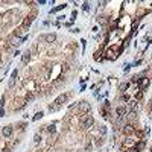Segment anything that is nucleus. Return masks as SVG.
<instances>
[{
    "label": "nucleus",
    "mask_w": 152,
    "mask_h": 152,
    "mask_svg": "<svg viewBox=\"0 0 152 152\" xmlns=\"http://www.w3.org/2000/svg\"><path fill=\"white\" fill-rule=\"evenodd\" d=\"M67 99H69V96H67V94H61L58 99L53 102V105H50V108H49V110H50V111H56V110H59L61 104H62V102H66Z\"/></svg>",
    "instance_id": "obj_1"
},
{
    "label": "nucleus",
    "mask_w": 152,
    "mask_h": 152,
    "mask_svg": "<svg viewBox=\"0 0 152 152\" xmlns=\"http://www.w3.org/2000/svg\"><path fill=\"white\" fill-rule=\"evenodd\" d=\"M93 123H94V119L91 116H87L81 122V126H82V128H85V129H88V128H91V126H93Z\"/></svg>",
    "instance_id": "obj_2"
},
{
    "label": "nucleus",
    "mask_w": 152,
    "mask_h": 152,
    "mask_svg": "<svg viewBox=\"0 0 152 152\" xmlns=\"http://www.w3.org/2000/svg\"><path fill=\"white\" fill-rule=\"evenodd\" d=\"M17 76H18V71L14 70L12 71V75H11V79H9V82H8V87H9V88L14 87V84H15V81H17Z\"/></svg>",
    "instance_id": "obj_3"
},
{
    "label": "nucleus",
    "mask_w": 152,
    "mask_h": 152,
    "mask_svg": "<svg viewBox=\"0 0 152 152\" xmlns=\"http://www.w3.org/2000/svg\"><path fill=\"white\" fill-rule=\"evenodd\" d=\"M2 135H3V137H6V139H8V137H11V135H12V126H5V128L2 129Z\"/></svg>",
    "instance_id": "obj_4"
},
{
    "label": "nucleus",
    "mask_w": 152,
    "mask_h": 152,
    "mask_svg": "<svg viewBox=\"0 0 152 152\" xmlns=\"http://www.w3.org/2000/svg\"><path fill=\"white\" fill-rule=\"evenodd\" d=\"M139 87L140 88H146L148 85H149V78H141V79H139Z\"/></svg>",
    "instance_id": "obj_5"
},
{
    "label": "nucleus",
    "mask_w": 152,
    "mask_h": 152,
    "mask_svg": "<svg viewBox=\"0 0 152 152\" xmlns=\"http://www.w3.org/2000/svg\"><path fill=\"white\" fill-rule=\"evenodd\" d=\"M43 40L47 41V43H53L56 40V35L55 34H47V35H43Z\"/></svg>",
    "instance_id": "obj_6"
},
{
    "label": "nucleus",
    "mask_w": 152,
    "mask_h": 152,
    "mask_svg": "<svg viewBox=\"0 0 152 152\" xmlns=\"http://www.w3.org/2000/svg\"><path fill=\"white\" fill-rule=\"evenodd\" d=\"M116 113H117V116H126L128 114V108L126 106H119L116 110Z\"/></svg>",
    "instance_id": "obj_7"
},
{
    "label": "nucleus",
    "mask_w": 152,
    "mask_h": 152,
    "mask_svg": "<svg viewBox=\"0 0 152 152\" xmlns=\"http://www.w3.org/2000/svg\"><path fill=\"white\" fill-rule=\"evenodd\" d=\"M34 20H35V15H29V17H27V18L24 20L23 26H24V27H29V26H31V23H32Z\"/></svg>",
    "instance_id": "obj_8"
},
{
    "label": "nucleus",
    "mask_w": 152,
    "mask_h": 152,
    "mask_svg": "<svg viewBox=\"0 0 152 152\" xmlns=\"http://www.w3.org/2000/svg\"><path fill=\"white\" fill-rule=\"evenodd\" d=\"M79 110H81L82 113H87V111H90V105L87 102H81L79 104Z\"/></svg>",
    "instance_id": "obj_9"
},
{
    "label": "nucleus",
    "mask_w": 152,
    "mask_h": 152,
    "mask_svg": "<svg viewBox=\"0 0 152 152\" xmlns=\"http://www.w3.org/2000/svg\"><path fill=\"white\" fill-rule=\"evenodd\" d=\"M125 120H126V116H117L116 125H123L125 126Z\"/></svg>",
    "instance_id": "obj_10"
},
{
    "label": "nucleus",
    "mask_w": 152,
    "mask_h": 152,
    "mask_svg": "<svg viewBox=\"0 0 152 152\" xmlns=\"http://www.w3.org/2000/svg\"><path fill=\"white\" fill-rule=\"evenodd\" d=\"M123 132H125V134H132V132H134L132 125H125V126H123Z\"/></svg>",
    "instance_id": "obj_11"
},
{
    "label": "nucleus",
    "mask_w": 152,
    "mask_h": 152,
    "mask_svg": "<svg viewBox=\"0 0 152 152\" xmlns=\"http://www.w3.org/2000/svg\"><path fill=\"white\" fill-rule=\"evenodd\" d=\"M129 106H131L132 113H135V110L139 108V105H137V100H131V102H129Z\"/></svg>",
    "instance_id": "obj_12"
},
{
    "label": "nucleus",
    "mask_w": 152,
    "mask_h": 152,
    "mask_svg": "<svg viewBox=\"0 0 152 152\" xmlns=\"http://www.w3.org/2000/svg\"><path fill=\"white\" fill-rule=\"evenodd\" d=\"M29 59H31V52L27 50V52H24V53H23V62L26 64V62H27Z\"/></svg>",
    "instance_id": "obj_13"
},
{
    "label": "nucleus",
    "mask_w": 152,
    "mask_h": 152,
    "mask_svg": "<svg viewBox=\"0 0 152 152\" xmlns=\"http://www.w3.org/2000/svg\"><path fill=\"white\" fill-rule=\"evenodd\" d=\"M66 6H67L66 3H64V5H59V6H56V8H55V9H53V11H52V12H55V11H59V9H64Z\"/></svg>",
    "instance_id": "obj_14"
},
{
    "label": "nucleus",
    "mask_w": 152,
    "mask_h": 152,
    "mask_svg": "<svg viewBox=\"0 0 152 152\" xmlns=\"http://www.w3.org/2000/svg\"><path fill=\"white\" fill-rule=\"evenodd\" d=\"M144 148V141H140L139 144H137V151H140V149H143Z\"/></svg>",
    "instance_id": "obj_15"
},
{
    "label": "nucleus",
    "mask_w": 152,
    "mask_h": 152,
    "mask_svg": "<svg viewBox=\"0 0 152 152\" xmlns=\"http://www.w3.org/2000/svg\"><path fill=\"white\" fill-rule=\"evenodd\" d=\"M141 97H143V93H141V91H139V93L135 94V100H140Z\"/></svg>",
    "instance_id": "obj_16"
},
{
    "label": "nucleus",
    "mask_w": 152,
    "mask_h": 152,
    "mask_svg": "<svg viewBox=\"0 0 152 152\" xmlns=\"http://www.w3.org/2000/svg\"><path fill=\"white\" fill-rule=\"evenodd\" d=\"M40 140H41V135H40V134H35V137H34V141H35V143H38Z\"/></svg>",
    "instance_id": "obj_17"
},
{
    "label": "nucleus",
    "mask_w": 152,
    "mask_h": 152,
    "mask_svg": "<svg viewBox=\"0 0 152 152\" xmlns=\"http://www.w3.org/2000/svg\"><path fill=\"white\" fill-rule=\"evenodd\" d=\"M82 9H84V11H88V9H90V3H84Z\"/></svg>",
    "instance_id": "obj_18"
},
{
    "label": "nucleus",
    "mask_w": 152,
    "mask_h": 152,
    "mask_svg": "<svg viewBox=\"0 0 152 152\" xmlns=\"http://www.w3.org/2000/svg\"><path fill=\"white\" fill-rule=\"evenodd\" d=\"M43 117V113H37L35 117H34V120H38V119H41Z\"/></svg>",
    "instance_id": "obj_19"
},
{
    "label": "nucleus",
    "mask_w": 152,
    "mask_h": 152,
    "mask_svg": "<svg viewBox=\"0 0 152 152\" xmlns=\"http://www.w3.org/2000/svg\"><path fill=\"white\" fill-rule=\"evenodd\" d=\"M34 99V94H26V102L27 100H32Z\"/></svg>",
    "instance_id": "obj_20"
},
{
    "label": "nucleus",
    "mask_w": 152,
    "mask_h": 152,
    "mask_svg": "<svg viewBox=\"0 0 152 152\" xmlns=\"http://www.w3.org/2000/svg\"><path fill=\"white\" fill-rule=\"evenodd\" d=\"M126 88H128V84H122V85H120V90H122V91L126 90Z\"/></svg>",
    "instance_id": "obj_21"
},
{
    "label": "nucleus",
    "mask_w": 152,
    "mask_h": 152,
    "mask_svg": "<svg viewBox=\"0 0 152 152\" xmlns=\"http://www.w3.org/2000/svg\"><path fill=\"white\" fill-rule=\"evenodd\" d=\"M3 104H5V99H3V97H2V99H0V108H2V106H3Z\"/></svg>",
    "instance_id": "obj_22"
},
{
    "label": "nucleus",
    "mask_w": 152,
    "mask_h": 152,
    "mask_svg": "<svg viewBox=\"0 0 152 152\" xmlns=\"http://www.w3.org/2000/svg\"><path fill=\"white\" fill-rule=\"evenodd\" d=\"M3 114H5V111H3V110L0 108V116H3Z\"/></svg>",
    "instance_id": "obj_23"
},
{
    "label": "nucleus",
    "mask_w": 152,
    "mask_h": 152,
    "mask_svg": "<svg viewBox=\"0 0 152 152\" xmlns=\"http://www.w3.org/2000/svg\"><path fill=\"white\" fill-rule=\"evenodd\" d=\"M151 111H152V105H151Z\"/></svg>",
    "instance_id": "obj_24"
}]
</instances>
